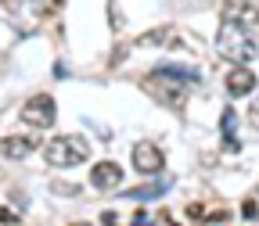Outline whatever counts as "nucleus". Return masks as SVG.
I'll use <instances>...</instances> for the list:
<instances>
[{"label":"nucleus","instance_id":"obj_1","mask_svg":"<svg viewBox=\"0 0 259 226\" xmlns=\"http://www.w3.org/2000/svg\"><path fill=\"white\" fill-rule=\"evenodd\" d=\"M194 83H198V72H194V69H180V65H158V69L148 76V90L155 93V101L166 104L169 111H184L187 90Z\"/></svg>","mask_w":259,"mask_h":226},{"label":"nucleus","instance_id":"obj_2","mask_svg":"<svg viewBox=\"0 0 259 226\" xmlns=\"http://www.w3.org/2000/svg\"><path fill=\"white\" fill-rule=\"evenodd\" d=\"M216 50L227 61H234V65H248L259 54L255 36H252V25H245V22H223L220 25V36H216Z\"/></svg>","mask_w":259,"mask_h":226},{"label":"nucleus","instance_id":"obj_3","mask_svg":"<svg viewBox=\"0 0 259 226\" xmlns=\"http://www.w3.org/2000/svg\"><path fill=\"white\" fill-rule=\"evenodd\" d=\"M44 158H47L51 169H72V165H83V161L90 158V144L79 133H65V137L47 140Z\"/></svg>","mask_w":259,"mask_h":226},{"label":"nucleus","instance_id":"obj_4","mask_svg":"<svg viewBox=\"0 0 259 226\" xmlns=\"http://www.w3.org/2000/svg\"><path fill=\"white\" fill-rule=\"evenodd\" d=\"M54 119H58V111H54V97L51 93H32L22 104V122L32 126V129H51Z\"/></svg>","mask_w":259,"mask_h":226},{"label":"nucleus","instance_id":"obj_5","mask_svg":"<svg viewBox=\"0 0 259 226\" xmlns=\"http://www.w3.org/2000/svg\"><path fill=\"white\" fill-rule=\"evenodd\" d=\"M134 169L141 176H158L162 169H166V154H162L151 140H137L134 144Z\"/></svg>","mask_w":259,"mask_h":226},{"label":"nucleus","instance_id":"obj_6","mask_svg":"<svg viewBox=\"0 0 259 226\" xmlns=\"http://www.w3.org/2000/svg\"><path fill=\"white\" fill-rule=\"evenodd\" d=\"M119 183H122V169L115 161H97L90 169V187H97V190H115Z\"/></svg>","mask_w":259,"mask_h":226},{"label":"nucleus","instance_id":"obj_7","mask_svg":"<svg viewBox=\"0 0 259 226\" xmlns=\"http://www.w3.org/2000/svg\"><path fill=\"white\" fill-rule=\"evenodd\" d=\"M255 90V76H252V69L248 65H238V69L227 76V93L231 97H248Z\"/></svg>","mask_w":259,"mask_h":226},{"label":"nucleus","instance_id":"obj_8","mask_svg":"<svg viewBox=\"0 0 259 226\" xmlns=\"http://www.w3.org/2000/svg\"><path fill=\"white\" fill-rule=\"evenodd\" d=\"M223 22H245V25H255L259 22V11L245 0H223Z\"/></svg>","mask_w":259,"mask_h":226},{"label":"nucleus","instance_id":"obj_9","mask_svg":"<svg viewBox=\"0 0 259 226\" xmlns=\"http://www.w3.org/2000/svg\"><path fill=\"white\" fill-rule=\"evenodd\" d=\"M36 147H40L36 137H4V140H0V154H4V158H25Z\"/></svg>","mask_w":259,"mask_h":226},{"label":"nucleus","instance_id":"obj_10","mask_svg":"<svg viewBox=\"0 0 259 226\" xmlns=\"http://www.w3.org/2000/svg\"><path fill=\"white\" fill-rule=\"evenodd\" d=\"M234 122H238V111L227 108V111H223V147H227V151H238V147H241L238 137H234Z\"/></svg>","mask_w":259,"mask_h":226},{"label":"nucleus","instance_id":"obj_11","mask_svg":"<svg viewBox=\"0 0 259 226\" xmlns=\"http://www.w3.org/2000/svg\"><path fill=\"white\" fill-rule=\"evenodd\" d=\"M162 190H166V183H155V187H137V190H130L126 198H137V201H151V198H158Z\"/></svg>","mask_w":259,"mask_h":226},{"label":"nucleus","instance_id":"obj_12","mask_svg":"<svg viewBox=\"0 0 259 226\" xmlns=\"http://www.w3.org/2000/svg\"><path fill=\"white\" fill-rule=\"evenodd\" d=\"M248 126H252V129H259V97L248 104Z\"/></svg>","mask_w":259,"mask_h":226},{"label":"nucleus","instance_id":"obj_13","mask_svg":"<svg viewBox=\"0 0 259 226\" xmlns=\"http://www.w3.org/2000/svg\"><path fill=\"white\" fill-rule=\"evenodd\" d=\"M0 222H11V226H15V222H18V215H15V212H8V208H0Z\"/></svg>","mask_w":259,"mask_h":226},{"label":"nucleus","instance_id":"obj_14","mask_svg":"<svg viewBox=\"0 0 259 226\" xmlns=\"http://www.w3.org/2000/svg\"><path fill=\"white\" fill-rule=\"evenodd\" d=\"M134 226H151V219H148L144 212H137V215H134Z\"/></svg>","mask_w":259,"mask_h":226},{"label":"nucleus","instance_id":"obj_15","mask_svg":"<svg viewBox=\"0 0 259 226\" xmlns=\"http://www.w3.org/2000/svg\"><path fill=\"white\" fill-rule=\"evenodd\" d=\"M4 8H8V11H18V8H22V0H4Z\"/></svg>","mask_w":259,"mask_h":226},{"label":"nucleus","instance_id":"obj_16","mask_svg":"<svg viewBox=\"0 0 259 226\" xmlns=\"http://www.w3.org/2000/svg\"><path fill=\"white\" fill-rule=\"evenodd\" d=\"M79 226H83V222H79Z\"/></svg>","mask_w":259,"mask_h":226}]
</instances>
